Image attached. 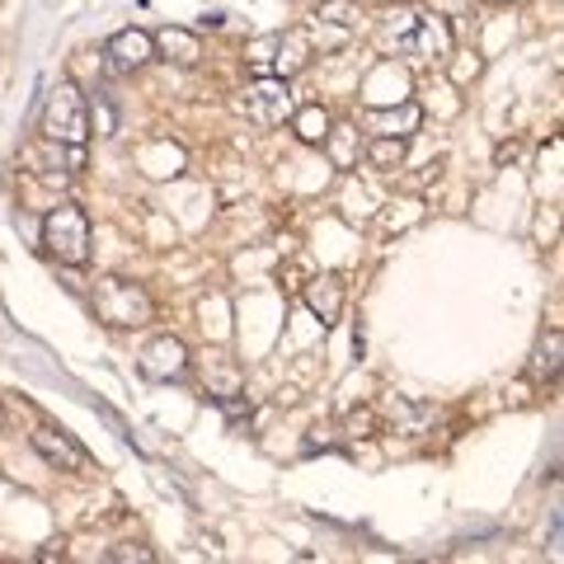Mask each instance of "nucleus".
<instances>
[{
  "instance_id": "4",
  "label": "nucleus",
  "mask_w": 564,
  "mask_h": 564,
  "mask_svg": "<svg viewBox=\"0 0 564 564\" xmlns=\"http://www.w3.org/2000/svg\"><path fill=\"white\" fill-rule=\"evenodd\" d=\"M240 109H245L250 122H259V128H282V122L292 118L296 99H292V90H288V80L282 76H259V80L245 85Z\"/></svg>"
},
{
  "instance_id": "12",
  "label": "nucleus",
  "mask_w": 564,
  "mask_h": 564,
  "mask_svg": "<svg viewBox=\"0 0 564 564\" xmlns=\"http://www.w3.org/2000/svg\"><path fill=\"white\" fill-rule=\"evenodd\" d=\"M419 122H423L419 104L400 99V109H367L362 113V132L367 137H410V132H419Z\"/></svg>"
},
{
  "instance_id": "24",
  "label": "nucleus",
  "mask_w": 564,
  "mask_h": 564,
  "mask_svg": "<svg viewBox=\"0 0 564 564\" xmlns=\"http://www.w3.org/2000/svg\"><path fill=\"white\" fill-rule=\"evenodd\" d=\"M485 6H503V0H485Z\"/></svg>"
},
{
  "instance_id": "9",
  "label": "nucleus",
  "mask_w": 564,
  "mask_h": 564,
  "mask_svg": "<svg viewBox=\"0 0 564 564\" xmlns=\"http://www.w3.org/2000/svg\"><path fill=\"white\" fill-rule=\"evenodd\" d=\"M306 311L315 315V321H321L325 329L329 325H339V315H344V278L339 273H315L311 282H306Z\"/></svg>"
},
{
  "instance_id": "1",
  "label": "nucleus",
  "mask_w": 564,
  "mask_h": 564,
  "mask_svg": "<svg viewBox=\"0 0 564 564\" xmlns=\"http://www.w3.org/2000/svg\"><path fill=\"white\" fill-rule=\"evenodd\" d=\"M90 306L95 315L109 329H141L155 321V296L141 288L137 278H122V273H104L95 278L90 288Z\"/></svg>"
},
{
  "instance_id": "2",
  "label": "nucleus",
  "mask_w": 564,
  "mask_h": 564,
  "mask_svg": "<svg viewBox=\"0 0 564 564\" xmlns=\"http://www.w3.org/2000/svg\"><path fill=\"white\" fill-rule=\"evenodd\" d=\"M43 250L66 263V269H85L95 254V231L80 203H52L43 212Z\"/></svg>"
},
{
  "instance_id": "15",
  "label": "nucleus",
  "mask_w": 564,
  "mask_h": 564,
  "mask_svg": "<svg viewBox=\"0 0 564 564\" xmlns=\"http://www.w3.org/2000/svg\"><path fill=\"white\" fill-rule=\"evenodd\" d=\"M321 151L329 155L334 170H352V165H358V151H362L358 128H339V122H334V128L325 132V141H321Z\"/></svg>"
},
{
  "instance_id": "14",
  "label": "nucleus",
  "mask_w": 564,
  "mask_h": 564,
  "mask_svg": "<svg viewBox=\"0 0 564 564\" xmlns=\"http://www.w3.org/2000/svg\"><path fill=\"white\" fill-rule=\"evenodd\" d=\"M151 39H155V57H165L174 66H198L203 62V39H198V33L161 29V33H151Z\"/></svg>"
},
{
  "instance_id": "23",
  "label": "nucleus",
  "mask_w": 564,
  "mask_h": 564,
  "mask_svg": "<svg viewBox=\"0 0 564 564\" xmlns=\"http://www.w3.org/2000/svg\"><path fill=\"white\" fill-rule=\"evenodd\" d=\"M372 6H395V0H372Z\"/></svg>"
},
{
  "instance_id": "21",
  "label": "nucleus",
  "mask_w": 564,
  "mask_h": 564,
  "mask_svg": "<svg viewBox=\"0 0 564 564\" xmlns=\"http://www.w3.org/2000/svg\"><path fill=\"white\" fill-rule=\"evenodd\" d=\"M52 560H66V541L57 536V541H47L43 551H39V564H52Z\"/></svg>"
},
{
  "instance_id": "13",
  "label": "nucleus",
  "mask_w": 564,
  "mask_h": 564,
  "mask_svg": "<svg viewBox=\"0 0 564 564\" xmlns=\"http://www.w3.org/2000/svg\"><path fill=\"white\" fill-rule=\"evenodd\" d=\"M560 367H564V334L551 329V334H541L536 348H532V358H527V381L555 386L560 381Z\"/></svg>"
},
{
  "instance_id": "8",
  "label": "nucleus",
  "mask_w": 564,
  "mask_h": 564,
  "mask_svg": "<svg viewBox=\"0 0 564 564\" xmlns=\"http://www.w3.org/2000/svg\"><path fill=\"white\" fill-rule=\"evenodd\" d=\"M104 57L113 70H141L155 62V39L147 29H118L109 43H104Z\"/></svg>"
},
{
  "instance_id": "7",
  "label": "nucleus",
  "mask_w": 564,
  "mask_h": 564,
  "mask_svg": "<svg viewBox=\"0 0 564 564\" xmlns=\"http://www.w3.org/2000/svg\"><path fill=\"white\" fill-rule=\"evenodd\" d=\"M33 452H39L47 466L66 470V475H95V456L85 452L70 433L52 429V423H43V429H33Z\"/></svg>"
},
{
  "instance_id": "17",
  "label": "nucleus",
  "mask_w": 564,
  "mask_h": 564,
  "mask_svg": "<svg viewBox=\"0 0 564 564\" xmlns=\"http://www.w3.org/2000/svg\"><path fill=\"white\" fill-rule=\"evenodd\" d=\"M410 137H367V165L372 170H400Z\"/></svg>"
},
{
  "instance_id": "5",
  "label": "nucleus",
  "mask_w": 564,
  "mask_h": 564,
  "mask_svg": "<svg viewBox=\"0 0 564 564\" xmlns=\"http://www.w3.org/2000/svg\"><path fill=\"white\" fill-rule=\"evenodd\" d=\"M400 47L410 52V57H419V62H447L452 47H456V39H452V24L443 20V14L419 10L414 24H410V33L400 39Z\"/></svg>"
},
{
  "instance_id": "19",
  "label": "nucleus",
  "mask_w": 564,
  "mask_h": 564,
  "mask_svg": "<svg viewBox=\"0 0 564 564\" xmlns=\"http://www.w3.org/2000/svg\"><path fill=\"white\" fill-rule=\"evenodd\" d=\"M339 433H344V437H358V443H362V437H377V433H381V414L372 410V404H358V410L344 414Z\"/></svg>"
},
{
  "instance_id": "10",
  "label": "nucleus",
  "mask_w": 564,
  "mask_h": 564,
  "mask_svg": "<svg viewBox=\"0 0 564 564\" xmlns=\"http://www.w3.org/2000/svg\"><path fill=\"white\" fill-rule=\"evenodd\" d=\"M203 391L217 404L245 395V367L236 358H226V352H207L203 358Z\"/></svg>"
},
{
  "instance_id": "18",
  "label": "nucleus",
  "mask_w": 564,
  "mask_h": 564,
  "mask_svg": "<svg viewBox=\"0 0 564 564\" xmlns=\"http://www.w3.org/2000/svg\"><path fill=\"white\" fill-rule=\"evenodd\" d=\"M315 24H334L348 33L362 24V6L358 0H321V6H315Z\"/></svg>"
},
{
  "instance_id": "22",
  "label": "nucleus",
  "mask_w": 564,
  "mask_h": 564,
  "mask_svg": "<svg viewBox=\"0 0 564 564\" xmlns=\"http://www.w3.org/2000/svg\"><path fill=\"white\" fill-rule=\"evenodd\" d=\"M0 429H6V404H0Z\"/></svg>"
},
{
  "instance_id": "6",
  "label": "nucleus",
  "mask_w": 564,
  "mask_h": 564,
  "mask_svg": "<svg viewBox=\"0 0 564 564\" xmlns=\"http://www.w3.org/2000/svg\"><path fill=\"white\" fill-rule=\"evenodd\" d=\"M188 367H193V358H188L184 339H174V334H155L137 358V372L147 381H184Z\"/></svg>"
},
{
  "instance_id": "20",
  "label": "nucleus",
  "mask_w": 564,
  "mask_h": 564,
  "mask_svg": "<svg viewBox=\"0 0 564 564\" xmlns=\"http://www.w3.org/2000/svg\"><path fill=\"white\" fill-rule=\"evenodd\" d=\"M113 564H155V551L151 545H141V541H118L113 551H109Z\"/></svg>"
},
{
  "instance_id": "11",
  "label": "nucleus",
  "mask_w": 564,
  "mask_h": 564,
  "mask_svg": "<svg viewBox=\"0 0 564 564\" xmlns=\"http://www.w3.org/2000/svg\"><path fill=\"white\" fill-rule=\"evenodd\" d=\"M311 57H315V29H311V24H302V29H288V33H282V39H278L273 76H282V80L302 76V70L311 66Z\"/></svg>"
},
{
  "instance_id": "3",
  "label": "nucleus",
  "mask_w": 564,
  "mask_h": 564,
  "mask_svg": "<svg viewBox=\"0 0 564 564\" xmlns=\"http://www.w3.org/2000/svg\"><path fill=\"white\" fill-rule=\"evenodd\" d=\"M39 137L62 141V147H85L90 141V99L80 95L76 80H57L43 99Z\"/></svg>"
},
{
  "instance_id": "16",
  "label": "nucleus",
  "mask_w": 564,
  "mask_h": 564,
  "mask_svg": "<svg viewBox=\"0 0 564 564\" xmlns=\"http://www.w3.org/2000/svg\"><path fill=\"white\" fill-rule=\"evenodd\" d=\"M288 128L296 132V141H306V147H321V141H325V132L334 128V118L321 109V104H302V109H292Z\"/></svg>"
}]
</instances>
